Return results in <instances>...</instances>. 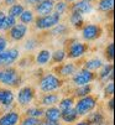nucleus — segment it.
<instances>
[{
  "mask_svg": "<svg viewBox=\"0 0 115 125\" xmlns=\"http://www.w3.org/2000/svg\"><path fill=\"white\" fill-rule=\"evenodd\" d=\"M63 84V81L60 76L54 73H46L38 82V88L43 93H52L57 89H60Z\"/></svg>",
  "mask_w": 115,
  "mask_h": 125,
  "instance_id": "f257e3e1",
  "label": "nucleus"
},
{
  "mask_svg": "<svg viewBox=\"0 0 115 125\" xmlns=\"http://www.w3.org/2000/svg\"><path fill=\"white\" fill-rule=\"evenodd\" d=\"M21 82V76L14 67H6L0 69V83L8 88H15Z\"/></svg>",
  "mask_w": 115,
  "mask_h": 125,
  "instance_id": "f03ea898",
  "label": "nucleus"
},
{
  "mask_svg": "<svg viewBox=\"0 0 115 125\" xmlns=\"http://www.w3.org/2000/svg\"><path fill=\"white\" fill-rule=\"evenodd\" d=\"M97 104H98L97 98H95L94 95H92V94H89L87 97L78 98V100L74 102L73 108L75 109L78 116H83V115H87L88 113H90L92 110H94Z\"/></svg>",
  "mask_w": 115,
  "mask_h": 125,
  "instance_id": "7ed1b4c3",
  "label": "nucleus"
},
{
  "mask_svg": "<svg viewBox=\"0 0 115 125\" xmlns=\"http://www.w3.org/2000/svg\"><path fill=\"white\" fill-rule=\"evenodd\" d=\"M61 15H58L57 12H51L48 15L45 16H37L35 19V27L37 30H50L53 26H56L58 22H61Z\"/></svg>",
  "mask_w": 115,
  "mask_h": 125,
  "instance_id": "20e7f679",
  "label": "nucleus"
},
{
  "mask_svg": "<svg viewBox=\"0 0 115 125\" xmlns=\"http://www.w3.org/2000/svg\"><path fill=\"white\" fill-rule=\"evenodd\" d=\"M81 33H82V39L84 41L90 42L102 37L103 29L100 25H97V24H85L82 26Z\"/></svg>",
  "mask_w": 115,
  "mask_h": 125,
  "instance_id": "39448f33",
  "label": "nucleus"
},
{
  "mask_svg": "<svg viewBox=\"0 0 115 125\" xmlns=\"http://www.w3.org/2000/svg\"><path fill=\"white\" fill-rule=\"evenodd\" d=\"M88 51V45L84 42H81L78 40H73L72 42H69L68 48L66 50L67 52V57L71 60H78L82 58Z\"/></svg>",
  "mask_w": 115,
  "mask_h": 125,
  "instance_id": "423d86ee",
  "label": "nucleus"
},
{
  "mask_svg": "<svg viewBox=\"0 0 115 125\" xmlns=\"http://www.w3.org/2000/svg\"><path fill=\"white\" fill-rule=\"evenodd\" d=\"M19 57H20V51L17 47H10L0 52V69L12 67V64L19 60Z\"/></svg>",
  "mask_w": 115,
  "mask_h": 125,
  "instance_id": "0eeeda50",
  "label": "nucleus"
},
{
  "mask_svg": "<svg viewBox=\"0 0 115 125\" xmlns=\"http://www.w3.org/2000/svg\"><path fill=\"white\" fill-rule=\"evenodd\" d=\"M95 79V74L92 71L85 69L84 67L78 69L77 72L72 76V82L75 87H81V85H87L90 84Z\"/></svg>",
  "mask_w": 115,
  "mask_h": 125,
  "instance_id": "6e6552de",
  "label": "nucleus"
},
{
  "mask_svg": "<svg viewBox=\"0 0 115 125\" xmlns=\"http://www.w3.org/2000/svg\"><path fill=\"white\" fill-rule=\"evenodd\" d=\"M35 95H36V92H35L33 87L25 85V87H21L20 89H19L16 99H17L19 105L26 106V105H30L32 103V100L35 99Z\"/></svg>",
  "mask_w": 115,
  "mask_h": 125,
  "instance_id": "1a4fd4ad",
  "label": "nucleus"
},
{
  "mask_svg": "<svg viewBox=\"0 0 115 125\" xmlns=\"http://www.w3.org/2000/svg\"><path fill=\"white\" fill-rule=\"evenodd\" d=\"M15 100V93L11 88H1L0 91V105L4 106L6 112L11 110Z\"/></svg>",
  "mask_w": 115,
  "mask_h": 125,
  "instance_id": "9d476101",
  "label": "nucleus"
},
{
  "mask_svg": "<svg viewBox=\"0 0 115 125\" xmlns=\"http://www.w3.org/2000/svg\"><path fill=\"white\" fill-rule=\"evenodd\" d=\"M9 37L12 41H21L25 39V36L29 32V26L24 25V24H15L9 31Z\"/></svg>",
  "mask_w": 115,
  "mask_h": 125,
  "instance_id": "9b49d317",
  "label": "nucleus"
},
{
  "mask_svg": "<svg viewBox=\"0 0 115 125\" xmlns=\"http://www.w3.org/2000/svg\"><path fill=\"white\" fill-rule=\"evenodd\" d=\"M71 11H74V12H78L81 15H88L93 11V5L85 0H77L74 1L72 5H71Z\"/></svg>",
  "mask_w": 115,
  "mask_h": 125,
  "instance_id": "f8f14e48",
  "label": "nucleus"
},
{
  "mask_svg": "<svg viewBox=\"0 0 115 125\" xmlns=\"http://www.w3.org/2000/svg\"><path fill=\"white\" fill-rule=\"evenodd\" d=\"M53 6H54L53 0H42L41 3L35 5V12L38 16H45L53 12Z\"/></svg>",
  "mask_w": 115,
  "mask_h": 125,
  "instance_id": "ddd939ff",
  "label": "nucleus"
},
{
  "mask_svg": "<svg viewBox=\"0 0 115 125\" xmlns=\"http://www.w3.org/2000/svg\"><path fill=\"white\" fill-rule=\"evenodd\" d=\"M77 71H78V66L74 62H68V63H62L57 68V73L63 78H68L72 77Z\"/></svg>",
  "mask_w": 115,
  "mask_h": 125,
  "instance_id": "4468645a",
  "label": "nucleus"
},
{
  "mask_svg": "<svg viewBox=\"0 0 115 125\" xmlns=\"http://www.w3.org/2000/svg\"><path fill=\"white\" fill-rule=\"evenodd\" d=\"M20 123V114L16 110H9L5 112L0 116V125H17Z\"/></svg>",
  "mask_w": 115,
  "mask_h": 125,
  "instance_id": "2eb2a0df",
  "label": "nucleus"
},
{
  "mask_svg": "<svg viewBox=\"0 0 115 125\" xmlns=\"http://www.w3.org/2000/svg\"><path fill=\"white\" fill-rule=\"evenodd\" d=\"M51 56H52V52L47 48H42L40 50L36 56H35V63L40 67H43V66H47L50 62H51Z\"/></svg>",
  "mask_w": 115,
  "mask_h": 125,
  "instance_id": "dca6fc26",
  "label": "nucleus"
},
{
  "mask_svg": "<svg viewBox=\"0 0 115 125\" xmlns=\"http://www.w3.org/2000/svg\"><path fill=\"white\" fill-rule=\"evenodd\" d=\"M98 71H99V73H98L99 79L113 82V79H114V66H113V63H105Z\"/></svg>",
  "mask_w": 115,
  "mask_h": 125,
  "instance_id": "f3484780",
  "label": "nucleus"
},
{
  "mask_svg": "<svg viewBox=\"0 0 115 125\" xmlns=\"http://www.w3.org/2000/svg\"><path fill=\"white\" fill-rule=\"evenodd\" d=\"M43 118L45 120L48 121H54V123H58L61 119V110L58 106L52 105V106H47V109H45L43 113Z\"/></svg>",
  "mask_w": 115,
  "mask_h": 125,
  "instance_id": "a211bd4d",
  "label": "nucleus"
},
{
  "mask_svg": "<svg viewBox=\"0 0 115 125\" xmlns=\"http://www.w3.org/2000/svg\"><path fill=\"white\" fill-rule=\"evenodd\" d=\"M103 64H104V62H103L102 58H99V57H93V58H89V60L85 61L84 68L88 69V71H92V72H95V71H98Z\"/></svg>",
  "mask_w": 115,
  "mask_h": 125,
  "instance_id": "6ab92c4d",
  "label": "nucleus"
},
{
  "mask_svg": "<svg viewBox=\"0 0 115 125\" xmlns=\"http://www.w3.org/2000/svg\"><path fill=\"white\" fill-rule=\"evenodd\" d=\"M87 121L89 125H102L104 123V116L100 112H94L92 110L90 113L87 114Z\"/></svg>",
  "mask_w": 115,
  "mask_h": 125,
  "instance_id": "aec40b11",
  "label": "nucleus"
},
{
  "mask_svg": "<svg viewBox=\"0 0 115 125\" xmlns=\"http://www.w3.org/2000/svg\"><path fill=\"white\" fill-rule=\"evenodd\" d=\"M60 94H56V93H46L42 98H41V104L45 106H52L56 105L57 103L60 102Z\"/></svg>",
  "mask_w": 115,
  "mask_h": 125,
  "instance_id": "412c9836",
  "label": "nucleus"
},
{
  "mask_svg": "<svg viewBox=\"0 0 115 125\" xmlns=\"http://www.w3.org/2000/svg\"><path fill=\"white\" fill-rule=\"evenodd\" d=\"M35 19H36L35 12H33L32 10H30V9H25V10L22 11V14L19 16V20H20V22L24 24V25H26V26L31 25V24L35 21Z\"/></svg>",
  "mask_w": 115,
  "mask_h": 125,
  "instance_id": "4be33fe9",
  "label": "nucleus"
},
{
  "mask_svg": "<svg viewBox=\"0 0 115 125\" xmlns=\"http://www.w3.org/2000/svg\"><path fill=\"white\" fill-rule=\"evenodd\" d=\"M69 24L74 27V29H82L83 24H84V19H83V15L78 14V12H74L71 11V15L68 17Z\"/></svg>",
  "mask_w": 115,
  "mask_h": 125,
  "instance_id": "5701e85b",
  "label": "nucleus"
},
{
  "mask_svg": "<svg viewBox=\"0 0 115 125\" xmlns=\"http://www.w3.org/2000/svg\"><path fill=\"white\" fill-rule=\"evenodd\" d=\"M61 119L64 123H69L71 124V123H74L77 119H78V114H77L74 108H69V109H66V110L61 112Z\"/></svg>",
  "mask_w": 115,
  "mask_h": 125,
  "instance_id": "b1692460",
  "label": "nucleus"
},
{
  "mask_svg": "<svg viewBox=\"0 0 115 125\" xmlns=\"http://www.w3.org/2000/svg\"><path fill=\"white\" fill-rule=\"evenodd\" d=\"M68 31H69L68 25H66L63 22H58L56 26L50 29V33L52 35V36H63V35L68 33Z\"/></svg>",
  "mask_w": 115,
  "mask_h": 125,
  "instance_id": "393cba45",
  "label": "nucleus"
},
{
  "mask_svg": "<svg viewBox=\"0 0 115 125\" xmlns=\"http://www.w3.org/2000/svg\"><path fill=\"white\" fill-rule=\"evenodd\" d=\"M66 58H67V52L64 48H57L54 52H52V56H51V61H53L56 64L62 63Z\"/></svg>",
  "mask_w": 115,
  "mask_h": 125,
  "instance_id": "a878e982",
  "label": "nucleus"
},
{
  "mask_svg": "<svg viewBox=\"0 0 115 125\" xmlns=\"http://www.w3.org/2000/svg\"><path fill=\"white\" fill-rule=\"evenodd\" d=\"M24 10H25L24 4H19V3H16V4L9 6V9H8V15L15 17V19H19V16L22 14Z\"/></svg>",
  "mask_w": 115,
  "mask_h": 125,
  "instance_id": "bb28decb",
  "label": "nucleus"
},
{
  "mask_svg": "<svg viewBox=\"0 0 115 125\" xmlns=\"http://www.w3.org/2000/svg\"><path fill=\"white\" fill-rule=\"evenodd\" d=\"M92 93V85L87 84V85H81V87H77L74 89V97L77 98H83L87 97Z\"/></svg>",
  "mask_w": 115,
  "mask_h": 125,
  "instance_id": "cd10ccee",
  "label": "nucleus"
},
{
  "mask_svg": "<svg viewBox=\"0 0 115 125\" xmlns=\"http://www.w3.org/2000/svg\"><path fill=\"white\" fill-rule=\"evenodd\" d=\"M73 106H74V98L73 97H66V98L60 99V102H58V108L61 112L69 109V108H73Z\"/></svg>",
  "mask_w": 115,
  "mask_h": 125,
  "instance_id": "c85d7f7f",
  "label": "nucleus"
},
{
  "mask_svg": "<svg viewBox=\"0 0 115 125\" xmlns=\"http://www.w3.org/2000/svg\"><path fill=\"white\" fill-rule=\"evenodd\" d=\"M43 113H45V110L42 108H38V106H31V108L26 109V116L36 118V119L43 118Z\"/></svg>",
  "mask_w": 115,
  "mask_h": 125,
  "instance_id": "c756f323",
  "label": "nucleus"
},
{
  "mask_svg": "<svg viewBox=\"0 0 115 125\" xmlns=\"http://www.w3.org/2000/svg\"><path fill=\"white\" fill-rule=\"evenodd\" d=\"M69 9V6H68V3H66L64 0H60V1H57V3H54V6H53V11L54 12H57L58 15H64L66 12H67V10Z\"/></svg>",
  "mask_w": 115,
  "mask_h": 125,
  "instance_id": "7c9ffc66",
  "label": "nucleus"
},
{
  "mask_svg": "<svg viewBox=\"0 0 115 125\" xmlns=\"http://www.w3.org/2000/svg\"><path fill=\"white\" fill-rule=\"evenodd\" d=\"M114 0H99L98 3V10L102 12H109L113 10Z\"/></svg>",
  "mask_w": 115,
  "mask_h": 125,
  "instance_id": "2f4dec72",
  "label": "nucleus"
},
{
  "mask_svg": "<svg viewBox=\"0 0 115 125\" xmlns=\"http://www.w3.org/2000/svg\"><path fill=\"white\" fill-rule=\"evenodd\" d=\"M15 24H17L15 17L6 15V16H5V19H4V24H3V29H1V31H9Z\"/></svg>",
  "mask_w": 115,
  "mask_h": 125,
  "instance_id": "473e14b6",
  "label": "nucleus"
},
{
  "mask_svg": "<svg viewBox=\"0 0 115 125\" xmlns=\"http://www.w3.org/2000/svg\"><path fill=\"white\" fill-rule=\"evenodd\" d=\"M104 55H105V58L108 60V62L113 63V61H114V42H109L106 45Z\"/></svg>",
  "mask_w": 115,
  "mask_h": 125,
  "instance_id": "72a5a7b5",
  "label": "nucleus"
},
{
  "mask_svg": "<svg viewBox=\"0 0 115 125\" xmlns=\"http://www.w3.org/2000/svg\"><path fill=\"white\" fill-rule=\"evenodd\" d=\"M37 46H38V40L36 37H30V39L26 40V42L24 45V48L26 51H33L35 48H37Z\"/></svg>",
  "mask_w": 115,
  "mask_h": 125,
  "instance_id": "f704fd0d",
  "label": "nucleus"
},
{
  "mask_svg": "<svg viewBox=\"0 0 115 125\" xmlns=\"http://www.w3.org/2000/svg\"><path fill=\"white\" fill-rule=\"evenodd\" d=\"M41 119H36L31 116H26L21 120V125H40Z\"/></svg>",
  "mask_w": 115,
  "mask_h": 125,
  "instance_id": "c9c22d12",
  "label": "nucleus"
},
{
  "mask_svg": "<svg viewBox=\"0 0 115 125\" xmlns=\"http://www.w3.org/2000/svg\"><path fill=\"white\" fill-rule=\"evenodd\" d=\"M104 94L106 97H113L114 94V82H108L104 87Z\"/></svg>",
  "mask_w": 115,
  "mask_h": 125,
  "instance_id": "e433bc0d",
  "label": "nucleus"
},
{
  "mask_svg": "<svg viewBox=\"0 0 115 125\" xmlns=\"http://www.w3.org/2000/svg\"><path fill=\"white\" fill-rule=\"evenodd\" d=\"M9 45V40L5 35H0V52H3L8 48Z\"/></svg>",
  "mask_w": 115,
  "mask_h": 125,
  "instance_id": "4c0bfd02",
  "label": "nucleus"
},
{
  "mask_svg": "<svg viewBox=\"0 0 115 125\" xmlns=\"http://www.w3.org/2000/svg\"><path fill=\"white\" fill-rule=\"evenodd\" d=\"M106 106L110 112H114V99H113V97H110V99L106 102Z\"/></svg>",
  "mask_w": 115,
  "mask_h": 125,
  "instance_id": "58836bf2",
  "label": "nucleus"
},
{
  "mask_svg": "<svg viewBox=\"0 0 115 125\" xmlns=\"http://www.w3.org/2000/svg\"><path fill=\"white\" fill-rule=\"evenodd\" d=\"M5 12L3 11V10H0V31H1V29H3V24H4V19H5Z\"/></svg>",
  "mask_w": 115,
  "mask_h": 125,
  "instance_id": "ea45409f",
  "label": "nucleus"
},
{
  "mask_svg": "<svg viewBox=\"0 0 115 125\" xmlns=\"http://www.w3.org/2000/svg\"><path fill=\"white\" fill-rule=\"evenodd\" d=\"M42 0H24V3L25 4H27V5H36V4H38V3H41Z\"/></svg>",
  "mask_w": 115,
  "mask_h": 125,
  "instance_id": "a19ab883",
  "label": "nucleus"
},
{
  "mask_svg": "<svg viewBox=\"0 0 115 125\" xmlns=\"http://www.w3.org/2000/svg\"><path fill=\"white\" fill-rule=\"evenodd\" d=\"M16 3H17V0H4V5H6V6H11Z\"/></svg>",
  "mask_w": 115,
  "mask_h": 125,
  "instance_id": "79ce46f5",
  "label": "nucleus"
},
{
  "mask_svg": "<svg viewBox=\"0 0 115 125\" xmlns=\"http://www.w3.org/2000/svg\"><path fill=\"white\" fill-rule=\"evenodd\" d=\"M40 125H58V123H54V121H48V120H45V121H41Z\"/></svg>",
  "mask_w": 115,
  "mask_h": 125,
  "instance_id": "37998d69",
  "label": "nucleus"
},
{
  "mask_svg": "<svg viewBox=\"0 0 115 125\" xmlns=\"http://www.w3.org/2000/svg\"><path fill=\"white\" fill-rule=\"evenodd\" d=\"M75 125H89V124H88L87 120H82V121H79V123H77Z\"/></svg>",
  "mask_w": 115,
  "mask_h": 125,
  "instance_id": "c03bdc74",
  "label": "nucleus"
},
{
  "mask_svg": "<svg viewBox=\"0 0 115 125\" xmlns=\"http://www.w3.org/2000/svg\"><path fill=\"white\" fill-rule=\"evenodd\" d=\"M64 1H66V3H69V4H71V3H74V1H77V0H64Z\"/></svg>",
  "mask_w": 115,
  "mask_h": 125,
  "instance_id": "a18cd8bd",
  "label": "nucleus"
},
{
  "mask_svg": "<svg viewBox=\"0 0 115 125\" xmlns=\"http://www.w3.org/2000/svg\"><path fill=\"white\" fill-rule=\"evenodd\" d=\"M85 1H88V3L92 4V3H94V1H97V0H85Z\"/></svg>",
  "mask_w": 115,
  "mask_h": 125,
  "instance_id": "49530a36",
  "label": "nucleus"
},
{
  "mask_svg": "<svg viewBox=\"0 0 115 125\" xmlns=\"http://www.w3.org/2000/svg\"><path fill=\"white\" fill-rule=\"evenodd\" d=\"M53 1H60V0H53Z\"/></svg>",
  "mask_w": 115,
  "mask_h": 125,
  "instance_id": "de8ad7c7",
  "label": "nucleus"
},
{
  "mask_svg": "<svg viewBox=\"0 0 115 125\" xmlns=\"http://www.w3.org/2000/svg\"><path fill=\"white\" fill-rule=\"evenodd\" d=\"M0 91H1V88H0Z\"/></svg>",
  "mask_w": 115,
  "mask_h": 125,
  "instance_id": "09e8293b",
  "label": "nucleus"
},
{
  "mask_svg": "<svg viewBox=\"0 0 115 125\" xmlns=\"http://www.w3.org/2000/svg\"><path fill=\"white\" fill-rule=\"evenodd\" d=\"M58 125H60V124H58Z\"/></svg>",
  "mask_w": 115,
  "mask_h": 125,
  "instance_id": "8fccbe9b",
  "label": "nucleus"
}]
</instances>
